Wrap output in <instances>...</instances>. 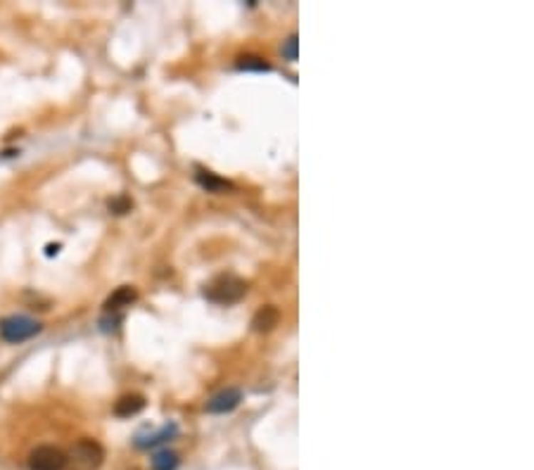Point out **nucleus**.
<instances>
[{
  "mask_svg": "<svg viewBox=\"0 0 534 470\" xmlns=\"http://www.w3.org/2000/svg\"><path fill=\"white\" fill-rule=\"evenodd\" d=\"M247 292V285L242 278L233 273L216 276L214 281L204 288V297L214 304H233Z\"/></svg>",
  "mask_w": 534,
  "mask_h": 470,
  "instance_id": "obj_1",
  "label": "nucleus"
},
{
  "mask_svg": "<svg viewBox=\"0 0 534 470\" xmlns=\"http://www.w3.org/2000/svg\"><path fill=\"white\" fill-rule=\"evenodd\" d=\"M43 330V325L38 323L36 318H28V316H5L0 320V338L5 342H10V345H21V342L36 338Z\"/></svg>",
  "mask_w": 534,
  "mask_h": 470,
  "instance_id": "obj_2",
  "label": "nucleus"
},
{
  "mask_svg": "<svg viewBox=\"0 0 534 470\" xmlns=\"http://www.w3.org/2000/svg\"><path fill=\"white\" fill-rule=\"evenodd\" d=\"M74 470H98L105 461V451L103 446L98 444L95 439H78L69 451V459Z\"/></svg>",
  "mask_w": 534,
  "mask_h": 470,
  "instance_id": "obj_3",
  "label": "nucleus"
},
{
  "mask_svg": "<svg viewBox=\"0 0 534 470\" xmlns=\"http://www.w3.org/2000/svg\"><path fill=\"white\" fill-rule=\"evenodd\" d=\"M28 468L31 470H64L67 468V454L57 446H36L28 454Z\"/></svg>",
  "mask_w": 534,
  "mask_h": 470,
  "instance_id": "obj_4",
  "label": "nucleus"
},
{
  "mask_svg": "<svg viewBox=\"0 0 534 470\" xmlns=\"http://www.w3.org/2000/svg\"><path fill=\"white\" fill-rule=\"evenodd\" d=\"M242 402V392L235 387H228L219 395H214L209 402H206V411L209 413H231L233 409H238Z\"/></svg>",
  "mask_w": 534,
  "mask_h": 470,
  "instance_id": "obj_5",
  "label": "nucleus"
},
{
  "mask_svg": "<svg viewBox=\"0 0 534 470\" xmlns=\"http://www.w3.org/2000/svg\"><path fill=\"white\" fill-rule=\"evenodd\" d=\"M135 299H138V292H135V288H131V285H121V288H117L110 297H107L105 311L107 313H117V311L124 309V306H131Z\"/></svg>",
  "mask_w": 534,
  "mask_h": 470,
  "instance_id": "obj_6",
  "label": "nucleus"
},
{
  "mask_svg": "<svg viewBox=\"0 0 534 470\" xmlns=\"http://www.w3.org/2000/svg\"><path fill=\"white\" fill-rule=\"evenodd\" d=\"M195 181L202 190L206 192H226V190H233V183L226 181V178H219L216 174H211V171H206L202 167L195 169Z\"/></svg>",
  "mask_w": 534,
  "mask_h": 470,
  "instance_id": "obj_7",
  "label": "nucleus"
},
{
  "mask_svg": "<svg viewBox=\"0 0 534 470\" xmlns=\"http://www.w3.org/2000/svg\"><path fill=\"white\" fill-rule=\"evenodd\" d=\"M178 434V425L176 423H167L164 427H159L157 432H152V434H138L135 437V446L138 449H152V446H157V444H164V442H169V439H174Z\"/></svg>",
  "mask_w": 534,
  "mask_h": 470,
  "instance_id": "obj_8",
  "label": "nucleus"
},
{
  "mask_svg": "<svg viewBox=\"0 0 534 470\" xmlns=\"http://www.w3.org/2000/svg\"><path fill=\"white\" fill-rule=\"evenodd\" d=\"M278 320H281V313H278L276 306H261V309L254 313L252 328L256 333H268L278 325Z\"/></svg>",
  "mask_w": 534,
  "mask_h": 470,
  "instance_id": "obj_9",
  "label": "nucleus"
},
{
  "mask_svg": "<svg viewBox=\"0 0 534 470\" xmlns=\"http://www.w3.org/2000/svg\"><path fill=\"white\" fill-rule=\"evenodd\" d=\"M142 409H145V397H140V395H126L114 404V413H117L119 418H131L135 413H140Z\"/></svg>",
  "mask_w": 534,
  "mask_h": 470,
  "instance_id": "obj_10",
  "label": "nucleus"
},
{
  "mask_svg": "<svg viewBox=\"0 0 534 470\" xmlns=\"http://www.w3.org/2000/svg\"><path fill=\"white\" fill-rule=\"evenodd\" d=\"M181 459H178L176 451H169V449H164V451L155 454L152 459V470H176Z\"/></svg>",
  "mask_w": 534,
  "mask_h": 470,
  "instance_id": "obj_11",
  "label": "nucleus"
},
{
  "mask_svg": "<svg viewBox=\"0 0 534 470\" xmlns=\"http://www.w3.org/2000/svg\"><path fill=\"white\" fill-rule=\"evenodd\" d=\"M238 69H242V71H271V64L263 60V57L245 55L238 60Z\"/></svg>",
  "mask_w": 534,
  "mask_h": 470,
  "instance_id": "obj_12",
  "label": "nucleus"
},
{
  "mask_svg": "<svg viewBox=\"0 0 534 470\" xmlns=\"http://www.w3.org/2000/svg\"><path fill=\"white\" fill-rule=\"evenodd\" d=\"M107 207H110V212H112V214H119V216H121V214L131 212L133 202H131V199H128L126 195H117L114 199H110V204H107Z\"/></svg>",
  "mask_w": 534,
  "mask_h": 470,
  "instance_id": "obj_13",
  "label": "nucleus"
},
{
  "mask_svg": "<svg viewBox=\"0 0 534 470\" xmlns=\"http://www.w3.org/2000/svg\"><path fill=\"white\" fill-rule=\"evenodd\" d=\"M297 46H299V41H297V36L292 33L290 38H285L283 41V48H281V53H283V57L288 62H295L297 60Z\"/></svg>",
  "mask_w": 534,
  "mask_h": 470,
  "instance_id": "obj_14",
  "label": "nucleus"
},
{
  "mask_svg": "<svg viewBox=\"0 0 534 470\" xmlns=\"http://www.w3.org/2000/svg\"><path fill=\"white\" fill-rule=\"evenodd\" d=\"M57 252H60V245H48V256H53V254H57Z\"/></svg>",
  "mask_w": 534,
  "mask_h": 470,
  "instance_id": "obj_15",
  "label": "nucleus"
}]
</instances>
